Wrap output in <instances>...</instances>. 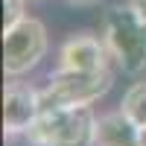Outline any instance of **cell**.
I'll list each match as a JSON object with an SVG mask.
<instances>
[{"mask_svg":"<svg viewBox=\"0 0 146 146\" xmlns=\"http://www.w3.org/2000/svg\"><path fill=\"white\" fill-rule=\"evenodd\" d=\"M96 120L91 105H41L23 137L32 146H96Z\"/></svg>","mask_w":146,"mask_h":146,"instance_id":"cell-1","label":"cell"},{"mask_svg":"<svg viewBox=\"0 0 146 146\" xmlns=\"http://www.w3.org/2000/svg\"><path fill=\"white\" fill-rule=\"evenodd\" d=\"M102 41L117 67L137 76L146 70V18L131 6H111L102 15Z\"/></svg>","mask_w":146,"mask_h":146,"instance_id":"cell-2","label":"cell"},{"mask_svg":"<svg viewBox=\"0 0 146 146\" xmlns=\"http://www.w3.org/2000/svg\"><path fill=\"white\" fill-rule=\"evenodd\" d=\"M114 73L102 70H56L41 88V105H94L111 91Z\"/></svg>","mask_w":146,"mask_h":146,"instance_id":"cell-3","label":"cell"},{"mask_svg":"<svg viewBox=\"0 0 146 146\" xmlns=\"http://www.w3.org/2000/svg\"><path fill=\"white\" fill-rule=\"evenodd\" d=\"M50 50L47 27L38 18H23L21 23L3 29V73L9 79H21L41 64Z\"/></svg>","mask_w":146,"mask_h":146,"instance_id":"cell-4","label":"cell"},{"mask_svg":"<svg viewBox=\"0 0 146 146\" xmlns=\"http://www.w3.org/2000/svg\"><path fill=\"white\" fill-rule=\"evenodd\" d=\"M41 114V91L29 82L9 79L3 88V131L6 137L27 135Z\"/></svg>","mask_w":146,"mask_h":146,"instance_id":"cell-5","label":"cell"},{"mask_svg":"<svg viewBox=\"0 0 146 146\" xmlns=\"http://www.w3.org/2000/svg\"><path fill=\"white\" fill-rule=\"evenodd\" d=\"M108 56L102 35L76 32L58 47V70H102L108 67Z\"/></svg>","mask_w":146,"mask_h":146,"instance_id":"cell-6","label":"cell"},{"mask_svg":"<svg viewBox=\"0 0 146 146\" xmlns=\"http://www.w3.org/2000/svg\"><path fill=\"white\" fill-rule=\"evenodd\" d=\"M96 146H140V126L120 111L100 114L96 120Z\"/></svg>","mask_w":146,"mask_h":146,"instance_id":"cell-7","label":"cell"},{"mask_svg":"<svg viewBox=\"0 0 146 146\" xmlns=\"http://www.w3.org/2000/svg\"><path fill=\"white\" fill-rule=\"evenodd\" d=\"M120 111H123L131 123H137L140 129H146V82H135L123 94V100H120Z\"/></svg>","mask_w":146,"mask_h":146,"instance_id":"cell-8","label":"cell"},{"mask_svg":"<svg viewBox=\"0 0 146 146\" xmlns=\"http://www.w3.org/2000/svg\"><path fill=\"white\" fill-rule=\"evenodd\" d=\"M27 3L29 0H3V29L15 27L27 18Z\"/></svg>","mask_w":146,"mask_h":146,"instance_id":"cell-9","label":"cell"},{"mask_svg":"<svg viewBox=\"0 0 146 146\" xmlns=\"http://www.w3.org/2000/svg\"><path fill=\"white\" fill-rule=\"evenodd\" d=\"M67 3H70V6H82V9H85V6H96L100 0H67Z\"/></svg>","mask_w":146,"mask_h":146,"instance_id":"cell-10","label":"cell"},{"mask_svg":"<svg viewBox=\"0 0 146 146\" xmlns=\"http://www.w3.org/2000/svg\"><path fill=\"white\" fill-rule=\"evenodd\" d=\"M129 3H131V6H135V9L140 12V15L146 18V0H129Z\"/></svg>","mask_w":146,"mask_h":146,"instance_id":"cell-11","label":"cell"},{"mask_svg":"<svg viewBox=\"0 0 146 146\" xmlns=\"http://www.w3.org/2000/svg\"><path fill=\"white\" fill-rule=\"evenodd\" d=\"M140 146H146V129H140Z\"/></svg>","mask_w":146,"mask_h":146,"instance_id":"cell-12","label":"cell"}]
</instances>
